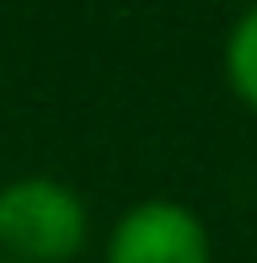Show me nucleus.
<instances>
[{
    "instance_id": "nucleus-1",
    "label": "nucleus",
    "mask_w": 257,
    "mask_h": 263,
    "mask_svg": "<svg viewBox=\"0 0 257 263\" xmlns=\"http://www.w3.org/2000/svg\"><path fill=\"white\" fill-rule=\"evenodd\" d=\"M91 236V210L65 177H11L0 183V258L11 263H75Z\"/></svg>"
},
{
    "instance_id": "nucleus-2",
    "label": "nucleus",
    "mask_w": 257,
    "mask_h": 263,
    "mask_svg": "<svg viewBox=\"0 0 257 263\" xmlns=\"http://www.w3.org/2000/svg\"><path fill=\"white\" fill-rule=\"evenodd\" d=\"M102 263H215V236L182 199H139L113 220Z\"/></svg>"
},
{
    "instance_id": "nucleus-3",
    "label": "nucleus",
    "mask_w": 257,
    "mask_h": 263,
    "mask_svg": "<svg viewBox=\"0 0 257 263\" xmlns=\"http://www.w3.org/2000/svg\"><path fill=\"white\" fill-rule=\"evenodd\" d=\"M225 81L236 91V102L257 113V0L230 22L225 32Z\"/></svg>"
},
{
    "instance_id": "nucleus-4",
    "label": "nucleus",
    "mask_w": 257,
    "mask_h": 263,
    "mask_svg": "<svg viewBox=\"0 0 257 263\" xmlns=\"http://www.w3.org/2000/svg\"><path fill=\"white\" fill-rule=\"evenodd\" d=\"M0 263H11V258H0Z\"/></svg>"
}]
</instances>
